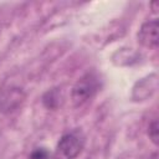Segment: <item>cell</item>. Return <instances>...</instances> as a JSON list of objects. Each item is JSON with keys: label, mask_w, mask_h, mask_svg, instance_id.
<instances>
[{"label": "cell", "mask_w": 159, "mask_h": 159, "mask_svg": "<svg viewBox=\"0 0 159 159\" xmlns=\"http://www.w3.org/2000/svg\"><path fill=\"white\" fill-rule=\"evenodd\" d=\"M84 139L80 130H73L63 134L55 150V159H75L83 149Z\"/></svg>", "instance_id": "7a4b0ae2"}, {"label": "cell", "mask_w": 159, "mask_h": 159, "mask_svg": "<svg viewBox=\"0 0 159 159\" xmlns=\"http://www.w3.org/2000/svg\"><path fill=\"white\" fill-rule=\"evenodd\" d=\"M60 102H61V92L58 88L48 89L42 96V103L48 109H56L60 106Z\"/></svg>", "instance_id": "5b68a950"}, {"label": "cell", "mask_w": 159, "mask_h": 159, "mask_svg": "<svg viewBox=\"0 0 159 159\" xmlns=\"http://www.w3.org/2000/svg\"><path fill=\"white\" fill-rule=\"evenodd\" d=\"M99 87H101V83H99L98 76L93 72L86 73L76 82V84L72 88L71 98L73 104L76 107L84 104L98 92Z\"/></svg>", "instance_id": "6da1fadb"}, {"label": "cell", "mask_w": 159, "mask_h": 159, "mask_svg": "<svg viewBox=\"0 0 159 159\" xmlns=\"http://www.w3.org/2000/svg\"><path fill=\"white\" fill-rule=\"evenodd\" d=\"M158 29H159V26H158L157 19L144 22L140 26V30L138 32V41L145 47L155 48L158 46V42H159Z\"/></svg>", "instance_id": "3957f363"}, {"label": "cell", "mask_w": 159, "mask_h": 159, "mask_svg": "<svg viewBox=\"0 0 159 159\" xmlns=\"http://www.w3.org/2000/svg\"><path fill=\"white\" fill-rule=\"evenodd\" d=\"M148 135H149L150 140H152L155 145H158L159 129H158V120H157V119H154V120L149 124V127H148Z\"/></svg>", "instance_id": "8992f818"}, {"label": "cell", "mask_w": 159, "mask_h": 159, "mask_svg": "<svg viewBox=\"0 0 159 159\" xmlns=\"http://www.w3.org/2000/svg\"><path fill=\"white\" fill-rule=\"evenodd\" d=\"M29 159H50V153L46 148H36L30 153Z\"/></svg>", "instance_id": "52a82bcc"}, {"label": "cell", "mask_w": 159, "mask_h": 159, "mask_svg": "<svg viewBox=\"0 0 159 159\" xmlns=\"http://www.w3.org/2000/svg\"><path fill=\"white\" fill-rule=\"evenodd\" d=\"M24 92L20 88H7L0 93V112L9 113L15 111L24 101Z\"/></svg>", "instance_id": "277c9868"}]
</instances>
